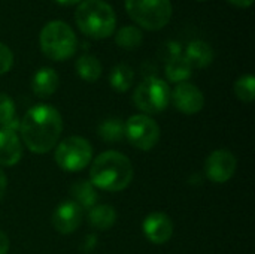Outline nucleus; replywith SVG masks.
<instances>
[{"label": "nucleus", "instance_id": "obj_1", "mask_svg": "<svg viewBox=\"0 0 255 254\" xmlns=\"http://www.w3.org/2000/svg\"><path fill=\"white\" fill-rule=\"evenodd\" d=\"M24 145L36 154H45L57 147L63 132L61 114L51 105L30 108L19 121Z\"/></svg>", "mask_w": 255, "mask_h": 254}, {"label": "nucleus", "instance_id": "obj_2", "mask_svg": "<svg viewBox=\"0 0 255 254\" xmlns=\"http://www.w3.org/2000/svg\"><path fill=\"white\" fill-rule=\"evenodd\" d=\"M133 175L134 171L128 157L114 150L99 154L90 168V183L100 190L112 193L126 190Z\"/></svg>", "mask_w": 255, "mask_h": 254}, {"label": "nucleus", "instance_id": "obj_3", "mask_svg": "<svg viewBox=\"0 0 255 254\" xmlns=\"http://www.w3.org/2000/svg\"><path fill=\"white\" fill-rule=\"evenodd\" d=\"M78 28L91 39H106L117 27V15L105 0H84L75 12Z\"/></svg>", "mask_w": 255, "mask_h": 254}, {"label": "nucleus", "instance_id": "obj_4", "mask_svg": "<svg viewBox=\"0 0 255 254\" xmlns=\"http://www.w3.org/2000/svg\"><path fill=\"white\" fill-rule=\"evenodd\" d=\"M39 45L48 58L63 61L76 52L78 39L69 24L63 21H51L42 28L39 34Z\"/></svg>", "mask_w": 255, "mask_h": 254}, {"label": "nucleus", "instance_id": "obj_5", "mask_svg": "<svg viewBox=\"0 0 255 254\" xmlns=\"http://www.w3.org/2000/svg\"><path fill=\"white\" fill-rule=\"evenodd\" d=\"M128 16L145 30H160L172 18L170 0H126Z\"/></svg>", "mask_w": 255, "mask_h": 254}, {"label": "nucleus", "instance_id": "obj_6", "mask_svg": "<svg viewBox=\"0 0 255 254\" xmlns=\"http://www.w3.org/2000/svg\"><path fill=\"white\" fill-rule=\"evenodd\" d=\"M170 97L172 90L169 84L155 76L145 78L133 93L134 105L145 114L163 112L169 106Z\"/></svg>", "mask_w": 255, "mask_h": 254}, {"label": "nucleus", "instance_id": "obj_7", "mask_svg": "<svg viewBox=\"0 0 255 254\" xmlns=\"http://www.w3.org/2000/svg\"><path fill=\"white\" fill-rule=\"evenodd\" d=\"M55 163L66 172H79L93 159L91 144L81 136H69L57 144L54 153Z\"/></svg>", "mask_w": 255, "mask_h": 254}, {"label": "nucleus", "instance_id": "obj_8", "mask_svg": "<svg viewBox=\"0 0 255 254\" xmlns=\"http://www.w3.org/2000/svg\"><path fill=\"white\" fill-rule=\"evenodd\" d=\"M127 141L137 150L149 151L160 141V126L155 120L145 114L131 115L124 123Z\"/></svg>", "mask_w": 255, "mask_h": 254}, {"label": "nucleus", "instance_id": "obj_9", "mask_svg": "<svg viewBox=\"0 0 255 254\" xmlns=\"http://www.w3.org/2000/svg\"><path fill=\"white\" fill-rule=\"evenodd\" d=\"M238 162L233 153L227 150H215L205 162L206 177L215 184H224L230 181L236 172Z\"/></svg>", "mask_w": 255, "mask_h": 254}, {"label": "nucleus", "instance_id": "obj_10", "mask_svg": "<svg viewBox=\"0 0 255 254\" xmlns=\"http://www.w3.org/2000/svg\"><path fill=\"white\" fill-rule=\"evenodd\" d=\"M170 100L173 102L175 108L185 115H194L200 112L205 106L203 93L200 91L199 87L190 82L178 84L172 91Z\"/></svg>", "mask_w": 255, "mask_h": 254}, {"label": "nucleus", "instance_id": "obj_11", "mask_svg": "<svg viewBox=\"0 0 255 254\" xmlns=\"http://www.w3.org/2000/svg\"><path fill=\"white\" fill-rule=\"evenodd\" d=\"M82 208L73 201L61 202L52 213V226L61 235L73 234L82 223Z\"/></svg>", "mask_w": 255, "mask_h": 254}, {"label": "nucleus", "instance_id": "obj_12", "mask_svg": "<svg viewBox=\"0 0 255 254\" xmlns=\"http://www.w3.org/2000/svg\"><path fill=\"white\" fill-rule=\"evenodd\" d=\"M143 235L152 244H166L173 235V222L164 213H152L146 216L142 225Z\"/></svg>", "mask_w": 255, "mask_h": 254}, {"label": "nucleus", "instance_id": "obj_13", "mask_svg": "<svg viewBox=\"0 0 255 254\" xmlns=\"http://www.w3.org/2000/svg\"><path fill=\"white\" fill-rule=\"evenodd\" d=\"M22 157V144L15 130L0 129V165L13 166Z\"/></svg>", "mask_w": 255, "mask_h": 254}, {"label": "nucleus", "instance_id": "obj_14", "mask_svg": "<svg viewBox=\"0 0 255 254\" xmlns=\"http://www.w3.org/2000/svg\"><path fill=\"white\" fill-rule=\"evenodd\" d=\"M58 84L60 78L52 67H40L31 79V90L37 97L48 99L57 91Z\"/></svg>", "mask_w": 255, "mask_h": 254}, {"label": "nucleus", "instance_id": "obj_15", "mask_svg": "<svg viewBox=\"0 0 255 254\" xmlns=\"http://www.w3.org/2000/svg\"><path fill=\"white\" fill-rule=\"evenodd\" d=\"M184 57L188 60L193 69H205L214 61V49L208 42L197 39L187 45Z\"/></svg>", "mask_w": 255, "mask_h": 254}, {"label": "nucleus", "instance_id": "obj_16", "mask_svg": "<svg viewBox=\"0 0 255 254\" xmlns=\"http://www.w3.org/2000/svg\"><path fill=\"white\" fill-rule=\"evenodd\" d=\"M70 195L73 198V202L78 204L82 210H91L94 205H97V190L90 181H76L70 187Z\"/></svg>", "mask_w": 255, "mask_h": 254}, {"label": "nucleus", "instance_id": "obj_17", "mask_svg": "<svg viewBox=\"0 0 255 254\" xmlns=\"http://www.w3.org/2000/svg\"><path fill=\"white\" fill-rule=\"evenodd\" d=\"M88 222L97 231H108L117 222V211L111 205H94L88 213Z\"/></svg>", "mask_w": 255, "mask_h": 254}, {"label": "nucleus", "instance_id": "obj_18", "mask_svg": "<svg viewBox=\"0 0 255 254\" xmlns=\"http://www.w3.org/2000/svg\"><path fill=\"white\" fill-rule=\"evenodd\" d=\"M134 82V72L128 64L120 63L109 73V84L118 93H126Z\"/></svg>", "mask_w": 255, "mask_h": 254}, {"label": "nucleus", "instance_id": "obj_19", "mask_svg": "<svg viewBox=\"0 0 255 254\" xmlns=\"http://www.w3.org/2000/svg\"><path fill=\"white\" fill-rule=\"evenodd\" d=\"M76 72L81 76V79L87 81V82H96L100 75H102V63L99 61L97 57L90 55V54H84L76 60Z\"/></svg>", "mask_w": 255, "mask_h": 254}, {"label": "nucleus", "instance_id": "obj_20", "mask_svg": "<svg viewBox=\"0 0 255 254\" xmlns=\"http://www.w3.org/2000/svg\"><path fill=\"white\" fill-rule=\"evenodd\" d=\"M191 73H193V67L184 55L166 61V76L170 82H176V84L187 82Z\"/></svg>", "mask_w": 255, "mask_h": 254}, {"label": "nucleus", "instance_id": "obj_21", "mask_svg": "<svg viewBox=\"0 0 255 254\" xmlns=\"http://www.w3.org/2000/svg\"><path fill=\"white\" fill-rule=\"evenodd\" d=\"M97 135L105 142H118L126 138L124 121L120 118H108L99 124Z\"/></svg>", "mask_w": 255, "mask_h": 254}, {"label": "nucleus", "instance_id": "obj_22", "mask_svg": "<svg viewBox=\"0 0 255 254\" xmlns=\"http://www.w3.org/2000/svg\"><path fill=\"white\" fill-rule=\"evenodd\" d=\"M0 126L3 129H19V120L15 112V103L6 93H0Z\"/></svg>", "mask_w": 255, "mask_h": 254}, {"label": "nucleus", "instance_id": "obj_23", "mask_svg": "<svg viewBox=\"0 0 255 254\" xmlns=\"http://www.w3.org/2000/svg\"><path fill=\"white\" fill-rule=\"evenodd\" d=\"M142 40H143V34H142L140 28L139 27H134V25L121 27L115 33V43L120 48H124V49L139 48L142 45Z\"/></svg>", "mask_w": 255, "mask_h": 254}, {"label": "nucleus", "instance_id": "obj_24", "mask_svg": "<svg viewBox=\"0 0 255 254\" xmlns=\"http://www.w3.org/2000/svg\"><path fill=\"white\" fill-rule=\"evenodd\" d=\"M235 94L239 100L251 103L255 99V78L253 75H242L235 82Z\"/></svg>", "mask_w": 255, "mask_h": 254}, {"label": "nucleus", "instance_id": "obj_25", "mask_svg": "<svg viewBox=\"0 0 255 254\" xmlns=\"http://www.w3.org/2000/svg\"><path fill=\"white\" fill-rule=\"evenodd\" d=\"M13 66V54L4 43L0 42V75L7 73Z\"/></svg>", "mask_w": 255, "mask_h": 254}, {"label": "nucleus", "instance_id": "obj_26", "mask_svg": "<svg viewBox=\"0 0 255 254\" xmlns=\"http://www.w3.org/2000/svg\"><path fill=\"white\" fill-rule=\"evenodd\" d=\"M161 51H163V55H164L166 61H169V60H172V58H176V57L182 55V46H181V43L176 42V40H169V42H166V45L163 46Z\"/></svg>", "mask_w": 255, "mask_h": 254}, {"label": "nucleus", "instance_id": "obj_27", "mask_svg": "<svg viewBox=\"0 0 255 254\" xmlns=\"http://www.w3.org/2000/svg\"><path fill=\"white\" fill-rule=\"evenodd\" d=\"M9 252V238L4 232L0 231V254H7Z\"/></svg>", "mask_w": 255, "mask_h": 254}, {"label": "nucleus", "instance_id": "obj_28", "mask_svg": "<svg viewBox=\"0 0 255 254\" xmlns=\"http://www.w3.org/2000/svg\"><path fill=\"white\" fill-rule=\"evenodd\" d=\"M6 189H7V178H6V174L0 169V201L4 198Z\"/></svg>", "mask_w": 255, "mask_h": 254}, {"label": "nucleus", "instance_id": "obj_29", "mask_svg": "<svg viewBox=\"0 0 255 254\" xmlns=\"http://www.w3.org/2000/svg\"><path fill=\"white\" fill-rule=\"evenodd\" d=\"M229 3H232L233 6H236V7H242V9H247V7H250L253 3H254V0H227Z\"/></svg>", "mask_w": 255, "mask_h": 254}, {"label": "nucleus", "instance_id": "obj_30", "mask_svg": "<svg viewBox=\"0 0 255 254\" xmlns=\"http://www.w3.org/2000/svg\"><path fill=\"white\" fill-rule=\"evenodd\" d=\"M58 4H63V6H73L76 3H79L81 0H55Z\"/></svg>", "mask_w": 255, "mask_h": 254}, {"label": "nucleus", "instance_id": "obj_31", "mask_svg": "<svg viewBox=\"0 0 255 254\" xmlns=\"http://www.w3.org/2000/svg\"><path fill=\"white\" fill-rule=\"evenodd\" d=\"M199 1H205V0H199Z\"/></svg>", "mask_w": 255, "mask_h": 254}]
</instances>
